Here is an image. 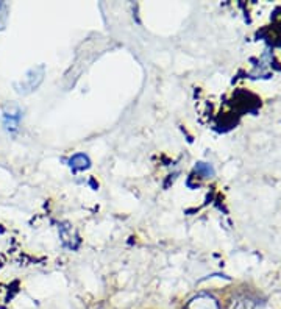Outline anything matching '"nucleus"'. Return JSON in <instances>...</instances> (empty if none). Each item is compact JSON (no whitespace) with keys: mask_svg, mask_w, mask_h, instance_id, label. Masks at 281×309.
<instances>
[{"mask_svg":"<svg viewBox=\"0 0 281 309\" xmlns=\"http://www.w3.org/2000/svg\"><path fill=\"white\" fill-rule=\"evenodd\" d=\"M42 77H44V66L35 67V69H32L27 73L25 80L22 81V89L19 92L25 94V92H30V91H33V89H36L39 86V83L42 81Z\"/></svg>","mask_w":281,"mask_h":309,"instance_id":"nucleus-1","label":"nucleus"},{"mask_svg":"<svg viewBox=\"0 0 281 309\" xmlns=\"http://www.w3.org/2000/svg\"><path fill=\"white\" fill-rule=\"evenodd\" d=\"M70 167L73 170H85L88 169L91 165V161H89V158H88L85 153H77V155H73L70 158Z\"/></svg>","mask_w":281,"mask_h":309,"instance_id":"nucleus-2","label":"nucleus"},{"mask_svg":"<svg viewBox=\"0 0 281 309\" xmlns=\"http://www.w3.org/2000/svg\"><path fill=\"white\" fill-rule=\"evenodd\" d=\"M195 170H197L198 173H202V175H205V177H211L212 173H214V170L211 169V165L205 164V163H198V164L195 165Z\"/></svg>","mask_w":281,"mask_h":309,"instance_id":"nucleus-3","label":"nucleus"},{"mask_svg":"<svg viewBox=\"0 0 281 309\" xmlns=\"http://www.w3.org/2000/svg\"><path fill=\"white\" fill-rule=\"evenodd\" d=\"M8 6L5 2H0V30H2L6 24V18H8Z\"/></svg>","mask_w":281,"mask_h":309,"instance_id":"nucleus-4","label":"nucleus"}]
</instances>
